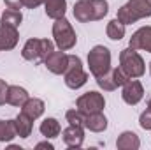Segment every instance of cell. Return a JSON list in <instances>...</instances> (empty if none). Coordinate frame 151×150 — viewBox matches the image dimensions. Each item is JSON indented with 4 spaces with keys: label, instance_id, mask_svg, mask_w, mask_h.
Here are the masks:
<instances>
[{
    "label": "cell",
    "instance_id": "6da1fadb",
    "mask_svg": "<svg viewBox=\"0 0 151 150\" xmlns=\"http://www.w3.org/2000/svg\"><path fill=\"white\" fill-rule=\"evenodd\" d=\"M109 12L107 0H77L74 4V18L81 23L104 20Z\"/></svg>",
    "mask_w": 151,
    "mask_h": 150
},
{
    "label": "cell",
    "instance_id": "7a4b0ae2",
    "mask_svg": "<svg viewBox=\"0 0 151 150\" xmlns=\"http://www.w3.org/2000/svg\"><path fill=\"white\" fill-rule=\"evenodd\" d=\"M151 16V0H128L118 11V20L123 25H132L142 18Z\"/></svg>",
    "mask_w": 151,
    "mask_h": 150
},
{
    "label": "cell",
    "instance_id": "3957f363",
    "mask_svg": "<svg viewBox=\"0 0 151 150\" xmlns=\"http://www.w3.org/2000/svg\"><path fill=\"white\" fill-rule=\"evenodd\" d=\"M55 51V44L49 39H28L21 50V57L28 62L34 64H44V60L47 58V55Z\"/></svg>",
    "mask_w": 151,
    "mask_h": 150
},
{
    "label": "cell",
    "instance_id": "277c9868",
    "mask_svg": "<svg viewBox=\"0 0 151 150\" xmlns=\"http://www.w3.org/2000/svg\"><path fill=\"white\" fill-rule=\"evenodd\" d=\"M119 67L128 78H141L146 71V64L142 60V57L137 53V50L134 48H125L119 53Z\"/></svg>",
    "mask_w": 151,
    "mask_h": 150
},
{
    "label": "cell",
    "instance_id": "5b68a950",
    "mask_svg": "<svg viewBox=\"0 0 151 150\" xmlns=\"http://www.w3.org/2000/svg\"><path fill=\"white\" fill-rule=\"evenodd\" d=\"M53 37H55V44L62 50V51H69L72 50L77 42V36H76L72 25L69 23V20L58 18L53 23Z\"/></svg>",
    "mask_w": 151,
    "mask_h": 150
},
{
    "label": "cell",
    "instance_id": "8992f818",
    "mask_svg": "<svg viewBox=\"0 0 151 150\" xmlns=\"http://www.w3.org/2000/svg\"><path fill=\"white\" fill-rule=\"evenodd\" d=\"M88 67L95 78L109 73L111 71V51L102 44H97L95 48H91L88 53Z\"/></svg>",
    "mask_w": 151,
    "mask_h": 150
},
{
    "label": "cell",
    "instance_id": "52a82bcc",
    "mask_svg": "<svg viewBox=\"0 0 151 150\" xmlns=\"http://www.w3.org/2000/svg\"><path fill=\"white\" fill-rule=\"evenodd\" d=\"M63 81H65V85H67L69 88H72V90H77V88H81L83 85H86L88 74L84 73L83 62H81L79 57L69 55V66H67V69H65V73H63Z\"/></svg>",
    "mask_w": 151,
    "mask_h": 150
},
{
    "label": "cell",
    "instance_id": "ba28073f",
    "mask_svg": "<svg viewBox=\"0 0 151 150\" xmlns=\"http://www.w3.org/2000/svg\"><path fill=\"white\" fill-rule=\"evenodd\" d=\"M104 106H106V99L99 92H86L81 97H77V101H76V108L84 115L104 111Z\"/></svg>",
    "mask_w": 151,
    "mask_h": 150
},
{
    "label": "cell",
    "instance_id": "9c48e42d",
    "mask_svg": "<svg viewBox=\"0 0 151 150\" xmlns=\"http://www.w3.org/2000/svg\"><path fill=\"white\" fill-rule=\"evenodd\" d=\"M121 97L127 104L130 106H135L142 101L144 97V88L141 85V81H137L135 78H128L125 83H123V92H121Z\"/></svg>",
    "mask_w": 151,
    "mask_h": 150
},
{
    "label": "cell",
    "instance_id": "30bf717a",
    "mask_svg": "<svg viewBox=\"0 0 151 150\" xmlns=\"http://www.w3.org/2000/svg\"><path fill=\"white\" fill-rule=\"evenodd\" d=\"M44 66L47 67V71H51L53 74H63L67 66H69V55L60 51H51L47 55V58L44 60Z\"/></svg>",
    "mask_w": 151,
    "mask_h": 150
},
{
    "label": "cell",
    "instance_id": "8fae6325",
    "mask_svg": "<svg viewBox=\"0 0 151 150\" xmlns=\"http://www.w3.org/2000/svg\"><path fill=\"white\" fill-rule=\"evenodd\" d=\"M128 46L134 50H144L151 53V27H141L137 32H134Z\"/></svg>",
    "mask_w": 151,
    "mask_h": 150
},
{
    "label": "cell",
    "instance_id": "7c38bea8",
    "mask_svg": "<svg viewBox=\"0 0 151 150\" xmlns=\"http://www.w3.org/2000/svg\"><path fill=\"white\" fill-rule=\"evenodd\" d=\"M18 28L9 27V25H0V51H9L14 50L18 44Z\"/></svg>",
    "mask_w": 151,
    "mask_h": 150
},
{
    "label": "cell",
    "instance_id": "4fadbf2b",
    "mask_svg": "<svg viewBox=\"0 0 151 150\" xmlns=\"http://www.w3.org/2000/svg\"><path fill=\"white\" fill-rule=\"evenodd\" d=\"M62 138H63V143L69 149H79L84 141V131L79 125H69L67 129H63Z\"/></svg>",
    "mask_w": 151,
    "mask_h": 150
},
{
    "label": "cell",
    "instance_id": "5bb4252c",
    "mask_svg": "<svg viewBox=\"0 0 151 150\" xmlns=\"http://www.w3.org/2000/svg\"><path fill=\"white\" fill-rule=\"evenodd\" d=\"M84 127L91 133H102L107 129V118L102 115V111L84 115Z\"/></svg>",
    "mask_w": 151,
    "mask_h": 150
},
{
    "label": "cell",
    "instance_id": "9a60e30c",
    "mask_svg": "<svg viewBox=\"0 0 151 150\" xmlns=\"http://www.w3.org/2000/svg\"><path fill=\"white\" fill-rule=\"evenodd\" d=\"M116 147L119 150H137L141 147V140H139V136H137L135 133L125 131V133H121V134L118 136Z\"/></svg>",
    "mask_w": 151,
    "mask_h": 150
},
{
    "label": "cell",
    "instance_id": "2e32d148",
    "mask_svg": "<svg viewBox=\"0 0 151 150\" xmlns=\"http://www.w3.org/2000/svg\"><path fill=\"white\" fill-rule=\"evenodd\" d=\"M27 101H28V92H27L23 87L9 85V90H7V104H11V106H19V108H21Z\"/></svg>",
    "mask_w": 151,
    "mask_h": 150
},
{
    "label": "cell",
    "instance_id": "e0dca14e",
    "mask_svg": "<svg viewBox=\"0 0 151 150\" xmlns=\"http://www.w3.org/2000/svg\"><path fill=\"white\" fill-rule=\"evenodd\" d=\"M44 7H46L44 11H46L47 18L58 20V18H63L67 12V0H46Z\"/></svg>",
    "mask_w": 151,
    "mask_h": 150
},
{
    "label": "cell",
    "instance_id": "ac0fdd59",
    "mask_svg": "<svg viewBox=\"0 0 151 150\" xmlns=\"http://www.w3.org/2000/svg\"><path fill=\"white\" fill-rule=\"evenodd\" d=\"M14 129H16V134L19 136V138H28L30 134H32V127H34V120L30 118V117H27L25 113L21 111L14 120Z\"/></svg>",
    "mask_w": 151,
    "mask_h": 150
},
{
    "label": "cell",
    "instance_id": "d6986e66",
    "mask_svg": "<svg viewBox=\"0 0 151 150\" xmlns=\"http://www.w3.org/2000/svg\"><path fill=\"white\" fill-rule=\"evenodd\" d=\"M44 110H46V106H44V101H40V99H37V97H28V101L21 106V111L25 113L27 117H30L32 120H35V118H39L42 113H44Z\"/></svg>",
    "mask_w": 151,
    "mask_h": 150
},
{
    "label": "cell",
    "instance_id": "ffe728a7",
    "mask_svg": "<svg viewBox=\"0 0 151 150\" xmlns=\"http://www.w3.org/2000/svg\"><path fill=\"white\" fill-rule=\"evenodd\" d=\"M39 131H40V134L42 136H46V138H56L60 133H62V127H60V124H58V120L56 118H44L42 122H40V127H39Z\"/></svg>",
    "mask_w": 151,
    "mask_h": 150
},
{
    "label": "cell",
    "instance_id": "44dd1931",
    "mask_svg": "<svg viewBox=\"0 0 151 150\" xmlns=\"http://www.w3.org/2000/svg\"><path fill=\"white\" fill-rule=\"evenodd\" d=\"M125 30H127V25H123L118 18H114V20H111L107 23L106 34H107V37L113 39V41H119V39L125 37Z\"/></svg>",
    "mask_w": 151,
    "mask_h": 150
},
{
    "label": "cell",
    "instance_id": "7402d4cb",
    "mask_svg": "<svg viewBox=\"0 0 151 150\" xmlns=\"http://www.w3.org/2000/svg\"><path fill=\"white\" fill-rule=\"evenodd\" d=\"M23 21V14L16 9H7L4 14H2V20H0V25H9V27H14L18 28Z\"/></svg>",
    "mask_w": 151,
    "mask_h": 150
},
{
    "label": "cell",
    "instance_id": "603a6c76",
    "mask_svg": "<svg viewBox=\"0 0 151 150\" xmlns=\"http://www.w3.org/2000/svg\"><path fill=\"white\" fill-rule=\"evenodd\" d=\"M16 129H14V122L12 120H0V143L2 141H11L12 138H16Z\"/></svg>",
    "mask_w": 151,
    "mask_h": 150
},
{
    "label": "cell",
    "instance_id": "cb8c5ba5",
    "mask_svg": "<svg viewBox=\"0 0 151 150\" xmlns=\"http://www.w3.org/2000/svg\"><path fill=\"white\" fill-rule=\"evenodd\" d=\"M95 79H97V85H99L102 90H107V92H111V90H116V88H118V85H116V81H114L113 69H111L109 73H106V74L99 76V78H95Z\"/></svg>",
    "mask_w": 151,
    "mask_h": 150
},
{
    "label": "cell",
    "instance_id": "d4e9b609",
    "mask_svg": "<svg viewBox=\"0 0 151 150\" xmlns=\"http://www.w3.org/2000/svg\"><path fill=\"white\" fill-rule=\"evenodd\" d=\"M67 117V122L70 125H79V127H84V113H81L77 108L76 110H69L65 113Z\"/></svg>",
    "mask_w": 151,
    "mask_h": 150
},
{
    "label": "cell",
    "instance_id": "484cf974",
    "mask_svg": "<svg viewBox=\"0 0 151 150\" xmlns=\"http://www.w3.org/2000/svg\"><path fill=\"white\" fill-rule=\"evenodd\" d=\"M139 125H141L142 129H146V131L151 129V111L150 110H146V111L141 113V117H139Z\"/></svg>",
    "mask_w": 151,
    "mask_h": 150
},
{
    "label": "cell",
    "instance_id": "4316f807",
    "mask_svg": "<svg viewBox=\"0 0 151 150\" xmlns=\"http://www.w3.org/2000/svg\"><path fill=\"white\" fill-rule=\"evenodd\" d=\"M7 90H9V85L4 79H0V106L7 103Z\"/></svg>",
    "mask_w": 151,
    "mask_h": 150
},
{
    "label": "cell",
    "instance_id": "83f0119b",
    "mask_svg": "<svg viewBox=\"0 0 151 150\" xmlns=\"http://www.w3.org/2000/svg\"><path fill=\"white\" fill-rule=\"evenodd\" d=\"M4 2H5L7 9H16V11H19L21 7H25V5H23V0H4Z\"/></svg>",
    "mask_w": 151,
    "mask_h": 150
},
{
    "label": "cell",
    "instance_id": "f1b7e54d",
    "mask_svg": "<svg viewBox=\"0 0 151 150\" xmlns=\"http://www.w3.org/2000/svg\"><path fill=\"white\" fill-rule=\"evenodd\" d=\"M46 0H23V5L25 7H28V9H35V7H39L40 4H44Z\"/></svg>",
    "mask_w": 151,
    "mask_h": 150
},
{
    "label": "cell",
    "instance_id": "f546056e",
    "mask_svg": "<svg viewBox=\"0 0 151 150\" xmlns=\"http://www.w3.org/2000/svg\"><path fill=\"white\" fill-rule=\"evenodd\" d=\"M35 149H37V150H40V149H47V150H53V149H55V147H53L51 143H47V141H42V143H37V145H35Z\"/></svg>",
    "mask_w": 151,
    "mask_h": 150
},
{
    "label": "cell",
    "instance_id": "4dcf8cb0",
    "mask_svg": "<svg viewBox=\"0 0 151 150\" xmlns=\"http://www.w3.org/2000/svg\"><path fill=\"white\" fill-rule=\"evenodd\" d=\"M148 110H150V111H151V99H150V101H148Z\"/></svg>",
    "mask_w": 151,
    "mask_h": 150
},
{
    "label": "cell",
    "instance_id": "1f68e13d",
    "mask_svg": "<svg viewBox=\"0 0 151 150\" xmlns=\"http://www.w3.org/2000/svg\"><path fill=\"white\" fill-rule=\"evenodd\" d=\"M150 73H151V62H150Z\"/></svg>",
    "mask_w": 151,
    "mask_h": 150
}]
</instances>
